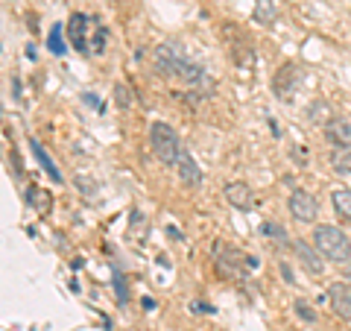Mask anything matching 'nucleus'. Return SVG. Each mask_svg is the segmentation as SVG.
Wrapping results in <instances>:
<instances>
[{
  "label": "nucleus",
  "mask_w": 351,
  "mask_h": 331,
  "mask_svg": "<svg viewBox=\"0 0 351 331\" xmlns=\"http://www.w3.org/2000/svg\"><path fill=\"white\" fill-rule=\"evenodd\" d=\"M261 231H263V238H269L276 247H281V249H284V247H290L287 231H284L278 223H272V220H269V223H263V226H261Z\"/></svg>",
  "instance_id": "nucleus-16"
},
{
  "label": "nucleus",
  "mask_w": 351,
  "mask_h": 331,
  "mask_svg": "<svg viewBox=\"0 0 351 331\" xmlns=\"http://www.w3.org/2000/svg\"><path fill=\"white\" fill-rule=\"evenodd\" d=\"M331 168L339 170V173H351V147H334Z\"/></svg>",
  "instance_id": "nucleus-17"
},
{
  "label": "nucleus",
  "mask_w": 351,
  "mask_h": 331,
  "mask_svg": "<svg viewBox=\"0 0 351 331\" xmlns=\"http://www.w3.org/2000/svg\"><path fill=\"white\" fill-rule=\"evenodd\" d=\"M50 50L56 53V56H62V53H68V50H64V41H62V30H59V24L53 27V32H50Z\"/></svg>",
  "instance_id": "nucleus-20"
},
{
  "label": "nucleus",
  "mask_w": 351,
  "mask_h": 331,
  "mask_svg": "<svg viewBox=\"0 0 351 331\" xmlns=\"http://www.w3.org/2000/svg\"><path fill=\"white\" fill-rule=\"evenodd\" d=\"M152 68L158 71V76H179L182 82H199L202 80V71L196 68L193 62H188L182 56L179 47L173 44H158L152 50Z\"/></svg>",
  "instance_id": "nucleus-1"
},
{
  "label": "nucleus",
  "mask_w": 351,
  "mask_h": 331,
  "mask_svg": "<svg viewBox=\"0 0 351 331\" xmlns=\"http://www.w3.org/2000/svg\"><path fill=\"white\" fill-rule=\"evenodd\" d=\"M325 138L331 141L334 147H351V124L343 117H331L325 124Z\"/></svg>",
  "instance_id": "nucleus-9"
},
{
  "label": "nucleus",
  "mask_w": 351,
  "mask_h": 331,
  "mask_svg": "<svg viewBox=\"0 0 351 331\" xmlns=\"http://www.w3.org/2000/svg\"><path fill=\"white\" fill-rule=\"evenodd\" d=\"M149 144H152V152L164 161V164H176L182 152V141L176 135V129L170 124H164V120H156V124L149 126Z\"/></svg>",
  "instance_id": "nucleus-3"
},
{
  "label": "nucleus",
  "mask_w": 351,
  "mask_h": 331,
  "mask_svg": "<svg viewBox=\"0 0 351 331\" xmlns=\"http://www.w3.org/2000/svg\"><path fill=\"white\" fill-rule=\"evenodd\" d=\"M346 284H348V288H351V261L346 264Z\"/></svg>",
  "instance_id": "nucleus-22"
},
{
  "label": "nucleus",
  "mask_w": 351,
  "mask_h": 331,
  "mask_svg": "<svg viewBox=\"0 0 351 331\" xmlns=\"http://www.w3.org/2000/svg\"><path fill=\"white\" fill-rule=\"evenodd\" d=\"M27 200H29L32 208H36V214H41V217H47L53 212V196H50V191H44V187H38V185H32L29 191H27Z\"/></svg>",
  "instance_id": "nucleus-14"
},
{
  "label": "nucleus",
  "mask_w": 351,
  "mask_h": 331,
  "mask_svg": "<svg viewBox=\"0 0 351 331\" xmlns=\"http://www.w3.org/2000/svg\"><path fill=\"white\" fill-rule=\"evenodd\" d=\"M328 302L339 319H351V290L348 284H331L328 288Z\"/></svg>",
  "instance_id": "nucleus-8"
},
{
  "label": "nucleus",
  "mask_w": 351,
  "mask_h": 331,
  "mask_svg": "<svg viewBox=\"0 0 351 331\" xmlns=\"http://www.w3.org/2000/svg\"><path fill=\"white\" fill-rule=\"evenodd\" d=\"M223 194L234 208H240V212H249L252 208V187L246 182H228L223 187Z\"/></svg>",
  "instance_id": "nucleus-10"
},
{
  "label": "nucleus",
  "mask_w": 351,
  "mask_h": 331,
  "mask_svg": "<svg viewBox=\"0 0 351 331\" xmlns=\"http://www.w3.org/2000/svg\"><path fill=\"white\" fill-rule=\"evenodd\" d=\"M29 150H32V156H36V161H38V164H41V168H44V173H47V176H50V179H53V182H59V185H62V182H64V176H62V170L56 168V161H53V159H50V152H47V150H44V147L38 144V141H36V138H32V141H29Z\"/></svg>",
  "instance_id": "nucleus-12"
},
{
  "label": "nucleus",
  "mask_w": 351,
  "mask_h": 331,
  "mask_svg": "<svg viewBox=\"0 0 351 331\" xmlns=\"http://www.w3.org/2000/svg\"><path fill=\"white\" fill-rule=\"evenodd\" d=\"M114 103L120 109H132V106H135V94H132V88H126L123 82H117L114 85Z\"/></svg>",
  "instance_id": "nucleus-18"
},
{
  "label": "nucleus",
  "mask_w": 351,
  "mask_h": 331,
  "mask_svg": "<svg viewBox=\"0 0 351 331\" xmlns=\"http://www.w3.org/2000/svg\"><path fill=\"white\" fill-rule=\"evenodd\" d=\"M293 308H295V314H299L304 323H316V311H311V305H307L304 299H295Z\"/></svg>",
  "instance_id": "nucleus-19"
},
{
  "label": "nucleus",
  "mask_w": 351,
  "mask_h": 331,
  "mask_svg": "<svg viewBox=\"0 0 351 331\" xmlns=\"http://www.w3.org/2000/svg\"><path fill=\"white\" fill-rule=\"evenodd\" d=\"M85 32H88V18L85 15H80V12H73L71 15V21H68V38H71V44L80 53H85L88 50V41H85Z\"/></svg>",
  "instance_id": "nucleus-11"
},
{
  "label": "nucleus",
  "mask_w": 351,
  "mask_h": 331,
  "mask_svg": "<svg viewBox=\"0 0 351 331\" xmlns=\"http://www.w3.org/2000/svg\"><path fill=\"white\" fill-rule=\"evenodd\" d=\"M176 173H179V179L188 185V187H199L202 185V170H199V164L193 161V156L188 150H182L179 152V159H176Z\"/></svg>",
  "instance_id": "nucleus-6"
},
{
  "label": "nucleus",
  "mask_w": 351,
  "mask_h": 331,
  "mask_svg": "<svg viewBox=\"0 0 351 331\" xmlns=\"http://www.w3.org/2000/svg\"><path fill=\"white\" fill-rule=\"evenodd\" d=\"M313 247L319 249V255H325L328 261H337V264H348L351 261V240L343 229L337 226H328L319 223L313 229Z\"/></svg>",
  "instance_id": "nucleus-2"
},
{
  "label": "nucleus",
  "mask_w": 351,
  "mask_h": 331,
  "mask_svg": "<svg viewBox=\"0 0 351 331\" xmlns=\"http://www.w3.org/2000/svg\"><path fill=\"white\" fill-rule=\"evenodd\" d=\"M246 264L255 267V258L237 252L234 247H217V270L226 275V279H240L246 273Z\"/></svg>",
  "instance_id": "nucleus-4"
},
{
  "label": "nucleus",
  "mask_w": 351,
  "mask_h": 331,
  "mask_svg": "<svg viewBox=\"0 0 351 331\" xmlns=\"http://www.w3.org/2000/svg\"><path fill=\"white\" fill-rule=\"evenodd\" d=\"M331 205H334V212L343 223H351V187H334Z\"/></svg>",
  "instance_id": "nucleus-13"
},
{
  "label": "nucleus",
  "mask_w": 351,
  "mask_h": 331,
  "mask_svg": "<svg viewBox=\"0 0 351 331\" xmlns=\"http://www.w3.org/2000/svg\"><path fill=\"white\" fill-rule=\"evenodd\" d=\"M193 311H202V314H214V308L208 302H193Z\"/></svg>",
  "instance_id": "nucleus-21"
},
{
  "label": "nucleus",
  "mask_w": 351,
  "mask_h": 331,
  "mask_svg": "<svg viewBox=\"0 0 351 331\" xmlns=\"http://www.w3.org/2000/svg\"><path fill=\"white\" fill-rule=\"evenodd\" d=\"M252 18H255L258 24H263V27L276 24V21H278V3H276V0H258Z\"/></svg>",
  "instance_id": "nucleus-15"
},
{
  "label": "nucleus",
  "mask_w": 351,
  "mask_h": 331,
  "mask_svg": "<svg viewBox=\"0 0 351 331\" xmlns=\"http://www.w3.org/2000/svg\"><path fill=\"white\" fill-rule=\"evenodd\" d=\"M293 249H295V255H299L302 267H304L307 273H311V275H322L325 264H322V258H319V249H316L313 244H304V240H295Z\"/></svg>",
  "instance_id": "nucleus-7"
},
{
  "label": "nucleus",
  "mask_w": 351,
  "mask_h": 331,
  "mask_svg": "<svg viewBox=\"0 0 351 331\" xmlns=\"http://www.w3.org/2000/svg\"><path fill=\"white\" fill-rule=\"evenodd\" d=\"M287 208H290V214L299 220V223H313L316 214H319V203H316V196L311 191H302V187L290 194Z\"/></svg>",
  "instance_id": "nucleus-5"
}]
</instances>
